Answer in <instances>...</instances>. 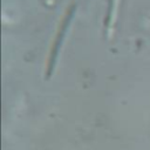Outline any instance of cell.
<instances>
[{
    "label": "cell",
    "instance_id": "7a4b0ae2",
    "mask_svg": "<svg viewBox=\"0 0 150 150\" xmlns=\"http://www.w3.org/2000/svg\"><path fill=\"white\" fill-rule=\"evenodd\" d=\"M115 2L116 0H110L109 2V8H108V15H107V22H105V26H107V29H110V23L111 21L114 20V12H115Z\"/></svg>",
    "mask_w": 150,
    "mask_h": 150
},
{
    "label": "cell",
    "instance_id": "6da1fadb",
    "mask_svg": "<svg viewBox=\"0 0 150 150\" xmlns=\"http://www.w3.org/2000/svg\"><path fill=\"white\" fill-rule=\"evenodd\" d=\"M73 15V9L70 8L68 11V14L67 16L64 18L63 22L61 23L60 26V29L57 32V35H56V39H55V42L52 47V50H50V54H49V59H48V63H47V69H46V79H49L53 70H54V66L56 63V57H57V53H59V49H60V46L62 43V40H63V35L67 30V26L70 21V18Z\"/></svg>",
    "mask_w": 150,
    "mask_h": 150
}]
</instances>
